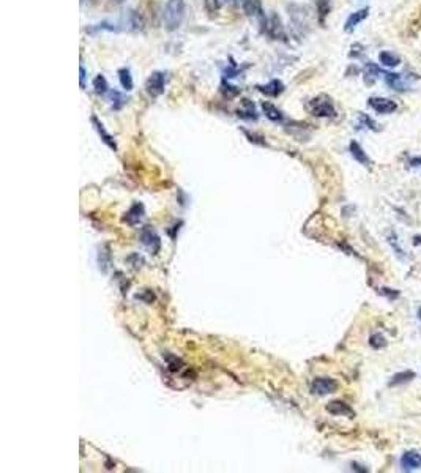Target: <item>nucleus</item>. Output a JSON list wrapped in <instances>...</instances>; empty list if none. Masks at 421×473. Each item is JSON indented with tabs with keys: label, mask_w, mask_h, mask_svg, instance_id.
<instances>
[{
	"label": "nucleus",
	"mask_w": 421,
	"mask_h": 473,
	"mask_svg": "<svg viewBox=\"0 0 421 473\" xmlns=\"http://www.w3.org/2000/svg\"><path fill=\"white\" fill-rule=\"evenodd\" d=\"M186 14L185 0H168L163 11V22L169 32H175L180 28Z\"/></svg>",
	"instance_id": "f257e3e1"
},
{
	"label": "nucleus",
	"mask_w": 421,
	"mask_h": 473,
	"mask_svg": "<svg viewBox=\"0 0 421 473\" xmlns=\"http://www.w3.org/2000/svg\"><path fill=\"white\" fill-rule=\"evenodd\" d=\"M289 10V18H290V24L294 27V30L298 35H305L308 26H309V22H308V13L303 6L292 3L287 6Z\"/></svg>",
	"instance_id": "f03ea898"
},
{
	"label": "nucleus",
	"mask_w": 421,
	"mask_h": 473,
	"mask_svg": "<svg viewBox=\"0 0 421 473\" xmlns=\"http://www.w3.org/2000/svg\"><path fill=\"white\" fill-rule=\"evenodd\" d=\"M309 109L312 112V115H315V117H335V114H336L332 100L323 95L317 96V98H314L309 103Z\"/></svg>",
	"instance_id": "7ed1b4c3"
},
{
	"label": "nucleus",
	"mask_w": 421,
	"mask_h": 473,
	"mask_svg": "<svg viewBox=\"0 0 421 473\" xmlns=\"http://www.w3.org/2000/svg\"><path fill=\"white\" fill-rule=\"evenodd\" d=\"M145 88H147V93L150 96H153V98L163 95L164 88H166V74H164L163 71H153L152 74H150V78L147 79Z\"/></svg>",
	"instance_id": "20e7f679"
},
{
	"label": "nucleus",
	"mask_w": 421,
	"mask_h": 473,
	"mask_svg": "<svg viewBox=\"0 0 421 473\" xmlns=\"http://www.w3.org/2000/svg\"><path fill=\"white\" fill-rule=\"evenodd\" d=\"M337 390V382L333 379H328V377H320V379H315L311 385V391L314 394H319V396H327V394H332Z\"/></svg>",
	"instance_id": "39448f33"
},
{
	"label": "nucleus",
	"mask_w": 421,
	"mask_h": 473,
	"mask_svg": "<svg viewBox=\"0 0 421 473\" xmlns=\"http://www.w3.org/2000/svg\"><path fill=\"white\" fill-rule=\"evenodd\" d=\"M267 33L272 36L273 40H284L285 38V32L282 27V22L278 14H270V18L267 19V26H265Z\"/></svg>",
	"instance_id": "423d86ee"
},
{
	"label": "nucleus",
	"mask_w": 421,
	"mask_h": 473,
	"mask_svg": "<svg viewBox=\"0 0 421 473\" xmlns=\"http://www.w3.org/2000/svg\"><path fill=\"white\" fill-rule=\"evenodd\" d=\"M367 104L377 112V114H392L397 109V104L388 98H379V96H372L367 100Z\"/></svg>",
	"instance_id": "0eeeda50"
},
{
	"label": "nucleus",
	"mask_w": 421,
	"mask_h": 473,
	"mask_svg": "<svg viewBox=\"0 0 421 473\" xmlns=\"http://www.w3.org/2000/svg\"><path fill=\"white\" fill-rule=\"evenodd\" d=\"M399 464H401L402 470H407V472L418 470V469H421V454L418 451H413V449H410V451H405L401 456Z\"/></svg>",
	"instance_id": "6e6552de"
},
{
	"label": "nucleus",
	"mask_w": 421,
	"mask_h": 473,
	"mask_svg": "<svg viewBox=\"0 0 421 473\" xmlns=\"http://www.w3.org/2000/svg\"><path fill=\"white\" fill-rule=\"evenodd\" d=\"M140 240H142V243H144L145 246H148L150 250L153 251V254H156L158 251H160V245H161L160 237L156 235V232H155L152 227H150V226L142 229V232H140Z\"/></svg>",
	"instance_id": "1a4fd4ad"
},
{
	"label": "nucleus",
	"mask_w": 421,
	"mask_h": 473,
	"mask_svg": "<svg viewBox=\"0 0 421 473\" xmlns=\"http://www.w3.org/2000/svg\"><path fill=\"white\" fill-rule=\"evenodd\" d=\"M327 410L330 412L332 415H336V417H349V418H353V415H355V412H353L347 404L342 402V401H333V402H330L327 405Z\"/></svg>",
	"instance_id": "9d476101"
},
{
	"label": "nucleus",
	"mask_w": 421,
	"mask_h": 473,
	"mask_svg": "<svg viewBox=\"0 0 421 473\" xmlns=\"http://www.w3.org/2000/svg\"><path fill=\"white\" fill-rule=\"evenodd\" d=\"M92 123H93V126H95V130L96 131H98V134H100V136H101V139H103V142H104V144H106L109 148H112V150H114V152H115V150H117V144H115V140H114V138H112L111 136V134L106 131V130H104V125L100 122V120L98 118H96L95 115L92 117Z\"/></svg>",
	"instance_id": "9b49d317"
},
{
	"label": "nucleus",
	"mask_w": 421,
	"mask_h": 473,
	"mask_svg": "<svg viewBox=\"0 0 421 473\" xmlns=\"http://www.w3.org/2000/svg\"><path fill=\"white\" fill-rule=\"evenodd\" d=\"M367 13H369V8H363V10H358L355 13H352L350 16L347 18V21H345V26H344L345 32H352V30L355 28L360 22L367 18Z\"/></svg>",
	"instance_id": "f8f14e48"
},
{
	"label": "nucleus",
	"mask_w": 421,
	"mask_h": 473,
	"mask_svg": "<svg viewBox=\"0 0 421 473\" xmlns=\"http://www.w3.org/2000/svg\"><path fill=\"white\" fill-rule=\"evenodd\" d=\"M257 88H259V92L265 93L267 96H278V95L282 93L284 84H282L280 79H273V81H270L268 84H265V85H259Z\"/></svg>",
	"instance_id": "ddd939ff"
},
{
	"label": "nucleus",
	"mask_w": 421,
	"mask_h": 473,
	"mask_svg": "<svg viewBox=\"0 0 421 473\" xmlns=\"http://www.w3.org/2000/svg\"><path fill=\"white\" fill-rule=\"evenodd\" d=\"M145 215V210H144V205L139 204V202H136L130 210H128V213L125 216V221L128 224H138L142 218H144Z\"/></svg>",
	"instance_id": "4468645a"
},
{
	"label": "nucleus",
	"mask_w": 421,
	"mask_h": 473,
	"mask_svg": "<svg viewBox=\"0 0 421 473\" xmlns=\"http://www.w3.org/2000/svg\"><path fill=\"white\" fill-rule=\"evenodd\" d=\"M349 150H350L352 156L355 158V160H357L360 164H363V166H369V164H371V160H369V158H367L366 152L362 148V145H360L358 142L352 140V142H350V145H349Z\"/></svg>",
	"instance_id": "2eb2a0df"
},
{
	"label": "nucleus",
	"mask_w": 421,
	"mask_h": 473,
	"mask_svg": "<svg viewBox=\"0 0 421 473\" xmlns=\"http://www.w3.org/2000/svg\"><path fill=\"white\" fill-rule=\"evenodd\" d=\"M262 111H264V114L267 115V118H270L272 122H281L282 120V112L278 109L273 103L270 101H264L262 103Z\"/></svg>",
	"instance_id": "dca6fc26"
},
{
	"label": "nucleus",
	"mask_w": 421,
	"mask_h": 473,
	"mask_svg": "<svg viewBox=\"0 0 421 473\" xmlns=\"http://www.w3.org/2000/svg\"><path fill=\"white\" fill-rule=\"evenodd\" d=\"M238 117L248 118V120H255V118H257V112H255L254 104L250 100H243L242 101V108L238 109Z\"/></svg>",
	"instance_id": "f3484780"
},
{
	"label": "nucleus",
	"mask_w": 421,
	"mask_h": 473,
	"mask_svg": "<svg viewBox=\"0 0 421 473\" xmlns=\"http://www.w3.org/2000/svg\"><path fill=\"white\" fill-rule=\"evenodd\" d=\"M387 240H388V243L392 245L393 251H394V254H396V257L401 259V260H405V252H404L402 246H401V243H399V238H397L396 232L390 230L388 235H387Z\"/></svg>",
	"instance_id": "a211bd4d"
},
{
	"label": "nucleus",
	"mask_w": 421,
	"mask_h": 473,
	"mask_svg": "<svg viewBox=\"0 0 421 473\" xmlns=\"http://www.w3.org/2000/svg\"><path fill=\"white\" fill-rule=\"evenodd\" d=\"M379 60H380L382 65L388 66V68H393V66H397L401 63L399 56H396V54H393V52H390V51H382L379 54Z\"/></svg>",
	"instance_id": "6ab92c4d"
},
{
	"label": "nucleus",
	"mask_w": 421,
	"mask_h": 473,
	"mask_svg": "<svg viewBox=\"0 0 421 473\" xmlns=\"http://www.w3.org/2000/svg\"><path fill=\"white\" fill-rule=\"evenodd\" d=\"M412 379H415V372L413 371H402V372H397L394 374L392 380H390V387H397V385H404L410 382Z\"/></svg>",
	"instance_id": "aec40b11"
},
{
	"label": "nucleus",
	"mask_w": 421,
	"mask_h": 473,
	"mask_svg": "<svg viewBox=\"0 0 421 473\" xmlns=\"http://www.w3.org/2000/svg\"><path fill=\"white\" fill-rule=\"evenodd\" d=\"M385 82L392 87L393 90H397V92H404V84H402V79H401V74H394V73H385Z\"/></svg>",
	"instance_id": "412c9836"
},
{
	"label": "nucleus",
	"mask_w": 421,
	"mask_h": 473,
	"mask_svg": "<svg viewBox=\"0 0 421 473\" xmlns=\"http://www.w3.org/2000/svg\"><path fill=\"white\" fill-rule=\"evenodd\" d=\"M380 74V68L375 63L369 62L366 63L365 66V79H366V84H374V81L379 78Z\"/></svg>",
	"instance_id": "4be33fe9"
},
{
	"label": "nucleus",
	"mask_w": 421,
	"mask_h": 473,
	"mask_svg": "<svg viewBox=\"0 0 421 473\" xmlns=\"http://www.w3.org/2000/svg\"><path fill=\"white\" fill-rule=\"evenodd\" d=\"M118 79H120V84H122V87L125 90H133L134 87V82H133V76H131V71L128 70V68H120L118 70Z\"/></svg>",
	"instance_id": "5701e85b"
},
{
	"label": "nucleus",
	"mask_w": 421,
	"mask_h": 473,
	"mask_svg": "<svg viewBox=\"0 0 421 473\" xmlns=\"http://www.w3.org/2000/svg\"><path fill=\"white\" fill-rule=\"evenodd\" d=\"M128 24H130L133 30H144L145 22L138 11H130L128 13Z\"/></svg>",
	"instance_id": "b1692460"
},
{
	"label": "nucleus",
	"mask_w": 421,
	"mask_h": 473,
	"mask_svg": "<svg viewBox=\"0 0 421 473\" xmlns=\"http://www.w3.org/2000/svg\"><path fill=\"white\" fill-rule=\"evenodd\" d=\"M93 88L98 95H106L109 92V84L103 74H98V76L93 79Z\"/></svg>",
	"instance_id": "393cba45"
},
{
	"label": "nucleus",
	"mask_w": 421,
	"mask_h": 473,
	"mask_svg": "<svg viewBox=\"0 0 421 473\" xmlns=\"http://www.w3.org/2000/svg\"><path fill=\"white\" fill-rule=\"evenodd\" d=\"M109 96H111V100H112V108H114L115 111L122 109V106L126 103L125 98H123V95L120 93V92H117V90H111Z\"/></svg>",
	"instance_id": "a878e982"
},
{
	"label": "nucleus",
	"mask_w": 421,
	"mask_h": 473,
	"mask_svg": "<svg viewBox=\"0 0 421 473\" xmlns=\"http://www.w3.org/2000/svg\"><path fill=\"white\" fill-rule=\"evenodd\" d=\"M109 257H111L109 248H108V246H104V248H103V251L100 250V257H98V260H100V267L103 268V272H108V268H109V265H111Z\"/></svg>",
	"instance_id": "bb28decb"
},
{
	"label": "nucleus",
	"mask_w": 421,
	"mask_h": 473,
	"mask_svg": "<svg viewBox=\"0 0 421 473\" xmlns=\"http://www.w3.org/2000/svg\"><path fill=\"white\" fill-rule=\"evenodd\" d=\"M369 344H371V347H374V349H382V347H385V345H387V339H385V336H383L382 333H374L369 337Z\"/></svg>",
	"instance_id": "cd10ccee"
},
{
	"label": "nucleus",
	"mask_w": 421,
	"mask_h": 473,
	"mask_svg": "<svg viewBox=\"0 0 421 473\" xmlns=\"http://www.w3.org/2000/svg\"><path fill=\"white\" fill-rule=\"evenodd\" d=\"M204 3H205V8L210 13H215L220 10V6L224 3V0H204Z\"/></svg>",
	"instance_id": "c85d7f7f"
},
{
	"label": "nucleus",
	"mask_w": 421,
	"mask_h": 473,
	"mask_svg": "<svg viewBox=\"0 0 421 473\" xmlns=\"http://www.w3.org/2000/svg\"><path fill=\"white\" fill-rule=\"evenodd\" d=\"M317 8H319V13H320V16L322 18H325L328 11H330V3H328V0H319L317 2Z\"/></svg>",
	"instance_id": "c756f323"
},
{
	"label": "nucleus",
	"mask_w": 421,
	"mask_h": 473,
	"mask_svg": "<svg viewBox=\"0 0 421 473\" xmlns=\"http://www.w3.org/2000/svg\"><path fill=\"white\" fill-rule=\"evenodd\" d=\"M360 118H362V122H365V123L367 125V128L377 130V128H375V126H377V125L374 123V120H372V118H369V117H367V115H365V114H362V115H360Z\"/></svg>",
	"instance_id": "7c9ffc66"
},
{
	"label": "nucleus",
	"mask_w": 421,
	"mask_h": 473,
	"mask_svg": "<svg viewBox=\"0 0 421 473\" xmlns=\"http://www.w3.org/2000/svg\"><path fill=\"white\" fill-rule=\"evenodd\" d=\"M382 294H383V295H388L390 300H393V298H396L397 295H399V292H393L392 289H382Z\"/></svg>",
	"instance_id": "2f4dec72"
},
{
	"label": "nucleus",
	"mask_w": 421,
	"mask_h": 473,
	"mask_svg": "<svg viewBox=\"0 0 421 473\" xmlns=\"http://www.w3.org/2000/svg\"><path fill=\"white\" fill-rule=\"evenodd\" d=\"M81 87L84 88L85 87V68L81 65Z\"/></svg>",
	"instance_id": "473e14b6"
},
{
	"label": "nucleus",
	"mask_w": 421,
	"mask_h": 473,
	"mask_svg": "<svg viewBox=\"0 0 421 473\" xmlns=\"http://www.w3.org/2000/svg\"><path fill=\"white\" fill-rule=\"evenodd\" d=\"M413 245H415V246H420V245H421V235H415V237H413Z\"/></svg>",
	"instance_id": "72a5a7b5"
},
{
	"label": "nucleus",
	"mask_w": 421,
	"mask_h": 473,
	"mask_svg": "<svg viewBox=\"0 0 421 473\" xmlns=\"http://www.w3.org/2000/svg\"><path fill=\"white\" fill-rule=\"evenodd\" d=\"M421 164V158H415V160H412V166H420Z\"/></svg>",
	"instance_id": "f704fd0d"
},
{
	"label": "nucleus",
	"mask_w": 421,
	"mask_h": 473,
	"mask_svg": "<svg viewBox=\"0 0 421 473\" xmlns=\"http://www.w3.org/2000/svg\"><path fill=\"white\" fill-rule=\"evenodd\" d=\"M109 2H111L112 5H122L125 0H109Z\"/></svg>",
	"instance_id": "c9c22d12"
},
{
	"label": "nucleus",
	"mask_w": 421,
	"mask_h": 473,
	"mask_svg": "<svg viewBox=\"0 0 421 473\" xmlns=\"http://www.w3.org/2000/svg\"><path fill=\"white\" fill-rule=\"evenodd\" d=\"M237 2H238V0H224V3H230V5H234Z\"/></svg>",
	"instance_id": "e433bc0d"
},
{
	"label": "nucleus",
	"mask_w": 421,
	"mask_h": 473,
	"mask_svg": "<svg viewBox=\"0 0 421 473\" xmlns=\"http://www.w3.org/2000/svg\"><path fill=\"white\" fill-rule=\"evenodd\" d=\"M81 2H82V3H95L96 0H81Z\"/></svg>",
	"instance_id": "4c0bfd02"
},
{
	"label": "nucleus",
	"mask_w": 421,
	"mask_h": 473,
	"mask_svg": "<svg viewBox=\"0 0 421 473\" xmlns=\"http://www.w3.org/2000/svg\"><path fill=\"white\" fill-rule=\"evenodd\" d=\"M417 315H418V320L421 322V306L418 307V311H417Z\"/></svg>",
	"instance_id": "58836bf2"
}]
</instances>
